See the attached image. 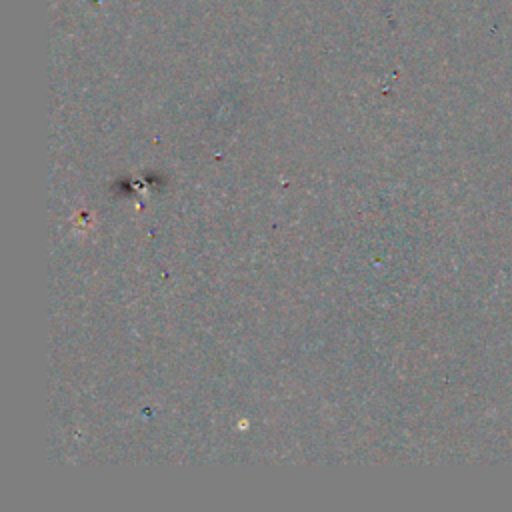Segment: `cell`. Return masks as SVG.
Listing matches in <instances>:
<instances>
[]
</instances>
